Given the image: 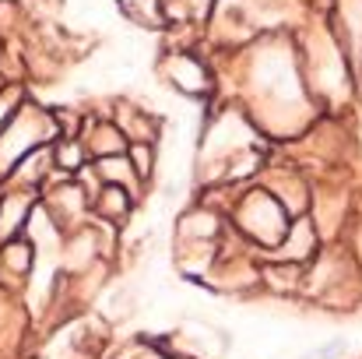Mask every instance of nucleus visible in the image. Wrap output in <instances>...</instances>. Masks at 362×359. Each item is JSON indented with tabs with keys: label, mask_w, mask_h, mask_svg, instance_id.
Listing matches in <instances>:
<instances>
[{
	"label": "nucleus",
	"mask_w": 362,
	"mask_h": 359,
	"mask_svg": "<svg viewBox=\"0 0 362 359\" xmlns=\"http://www.w3.org/2000/svg\"><path fill=\"white\" fill-rule=\"evenodd\" d=\"M345 353V338H331L327 346H320V349H313V353H306V356H299V359H334V356H341Z\"/></svg>",
	"instance_id": "1"
},
{
	"label": "nucleus",
	"mask_w": 362,
	"mask_h": 359,
	"mask_svg": "<svg viewBox=\"0 0 362 359\" xmlns=\"http://www.w3.org/2000/svg\"><path fill=\"white\" fill-rule=\"evenodd\" d=\"M103 212L120 219L123 212H127V198H123V190H106V198H103Z\"/></svg>",
	"instance_id": "2"
},
{
	"label": "nucleus",
	"mask_w": 362,
	"mask_h": 359,
	"mask_svg": "<svg viewBox=\"0 0 362 359\" xmlns=\"http://www.w3.org/2000/svg\"><path fill=\"white\" fill-rule=\"evenodd\" d=\"M134 162H137V169H144V173H148V166H151V155H148V148H134Z\"/></svg>",
	"instance_id": "3"
}]
</instances>
